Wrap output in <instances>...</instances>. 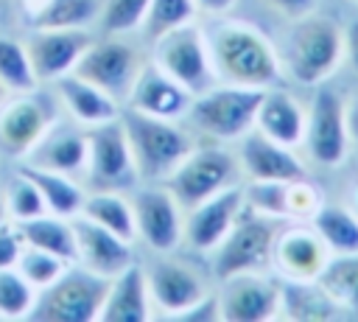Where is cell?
Instances as JSON below:
<instances>
[{
    "label": "cell",
    "instance_id": "5b68a950",
    "mask_svg": "<svg viewBox=\"0 0 358 322\" xmlns=\"http://www.w3.org/2000/svg\"><path fill=\"white\" fill-rule=\"evenodd\" d=\"M145 62H148L145 42L134 39V34H101L98 31L73 73L101 87L106 95H112L123 106Z\"/></svg>",
    "mask_w": 358,
    "mask_h": 322
},
{
    "label": "cell",
    "instance_id": "52a82bcc",
    "mask_svg": "<svg viewBox=\"0 0 358 322\" xmlns=\"http://www.w3.org/2000/svg\"><path fill=\"white\" fill-rule=\"evenodd\" d=\"M62 118V104L50 84L8 92L0 104V157L25 160L42 134Z\"/></svg>",
    "mask_w": 358,
    "mask_h": 322
},
{
    "label": "cell",
    "instance_id": "7c38bea8",
    "mask_svg": "<svg viewBox=\"0 0 358 322\" xmlns=\"http://www.w3.org/2000/svg\"><path fill=\"white\" fill-rule=\"evenodd\" d=\"M148 56L154 64H159L168 76H173L182 87H187L193 95L210 90L218 78L210 62V48L204 39V28L196 22H187L182 28H173L154 39L148 45Z\"/></svg>",
    "mask_w": 358,
    "mask_h": 322
},
{
    "label": "cell",
    "instance_id": "7a4b0ae2",
    "mask_svg": "<svg viewBox=\"0 0 358 322\" xmlns=\"http://www.w3.org/2000/svg\"><path fill=\"white\" fill-rule=\"evenodd\" d=\"M291 31L285 34L280 62L282 73L291 76L302 87L324 84L344 62V28L319 11L291 20Z\"/></svg>",
    "mask_w": 358,
    "mask_h": 322
},
{
    "label": "cell",
    "instance_id": "83f0119b",
    "mask_svg": "<svg viewBox=\"0 0 358 322\" xmlns=\"http://www.w3.org/2000/svg\"><path fill=\"white\" fill-rule=\"evenodd\" d=\"M84 218H90L92 224L134 241L137 238V227H134V210H131V199L123 190H87L81 213Z\"/></svg>",
    "mask_w": 358,
    "mask_h": 322
},
{
    "label": "cell",
    "instance_id": "8d00e7d4",
    "mask_svg": "<svg viewBox=\"0 0 358 322\" xmlns=\"http://www.w3.org/2000/svg\"><path fill=\"white\" fill-rule=\"evenodd\" d=\"M36 288L17 269H0V319H28Z\"/></svg>",
    "mask_w": 358,
    "mask_h": 322
},
{
    "label": "cell",
    "instance_id": "60d3db41",
    "mask_svg": "<svg viewBox=\"0 0 358 322\" xmlns=\"http://www.w3.org/2000/svg\"><path fill=\"white\" fill-rule=\"evenodd\" d=\"M179 322H215L221 319V302H218V294L215 288H210L199 302H193L187 311H182L176 316Z\"/></svg>",
    "mask_w": 358,
    "mask_h": 322
},
{
    "label": "cell",
    "instance_id": "ab89813d",
    "mask_svg": "<svg viewBox=\"0 0 358 322\" xmlns=\"http://www.w3.org/2000/svg\"><path fill=\"white\" fill-rule=\"evenodd\" d=\"M22 235H20V227L8 218L6 224H0V269H14L17 266V258L22 252Z\"/></svg>",
    "mask_w": 358,
    "mask_h": 322
},
{
    "label": "cell",
    "instance_id": "9a60e30c",
    "mask_svg": "<svg viewBox=\"0 0 358 322\" xmlns=\"http://www.w3.org/2000/svg\"><path fill=\"white\" fill-rule=\"evenodd\" d=\"M221 319L227 322H266L280 316V277L266 272H241L218 280Z\"/></svg>",
    "mask_w": 358,
    "mask_h": 322
},
{
    "label": "cell",
    "instance_id": "f6af8a7d",
    "mask_svg": "<svg viewBox=\"0 0 358 322\" xmlns=\"http://www.w3.org/2000/svg\"><path fill=\"white\" fill-rule=\"evenodd\" d=\"M347 126H350V137H352V143H358V95L347 104Z\"/></svg>",
    "mask_w": 358,
    "mask_h": 322
},
{
    "label": "cell",
    "instance_id": "4fadbf2b",
    "mask_svg": "<svg viewBox=\"0 0 358 322\" xmlns=\"http://www.w3.org/2000/svg\"><path fill=\"white\" fill-rule=\"evenodd\" d=\"M129 199L134 210L137 238L151 252H173L182 246L185 207L165 182H137Z\"/></svg>",
    "mask_w": 358,
    "mask_h": 322
},
{
    "label": "cell",
    "instance_id": "3957f363",
    "mask_svg": "<svg viewBox=\"0 0 358 322\" xmlns=\"http://www.w3.org/2000/svg\"><path fill=\"white\" fill-rule=\"evenodd\" d=\"M120 123L126 129L140 182H165L171 171L185 160V154L196 146V134L182 120L151 118L123 106Z\"/></svg>",
    "mask_w": 358,
    "mask_h": 322
},
{
    "label": "cell",
    "instance_id": "f35d334b",
    "mask_svg": "<svg viewBox=\"0 0 358 322\" xmlns=\"http://www.w3.org/2000/svg\"><path fill=\"white\" fill-rule=\"evenodd\" d=\"M148 3L151 0H103L98 31L101 34H137Z\"/></svg>",
    "mask_w": 358,
    "mask_h": 322
},
{
    "label": "cell",
    "instance_id": "bcb514c9",
    "mask_svg": "<svg viewBox=\"0 0 358 322\" xmlns=\"http://www.w3.org/2000/svg\"><path fill=\"white\" fill-rule=\"evenodd\" d=\"M8 221V213H6V204H3V196H0V224Z\"/></svg>",
    "mask_w": 358,
    "mask_h": 322
},
{
    "label": "cell",
    "instance_id": "6da1fadb",
    "mask_svg": "<svg viewBox=\"0 0 358 322\" xmlns=\"http://www.w3.org/2000/svg\"><path fill=\"white\" fill-rule=\"evenodd\" d=\"M201 28L218 81L268 90L277 87L280 78L285 76L280 50L257 25L221 14Z\"/></svg>",
    "mask_w": 358,
    "mask_h": 322
},
{
    "label": "cell",
    "instance_id": "603a6c76",
    "mask_svg": "<svg viewBox=\"0 0 358 322\" xmlns=\"http://www.w3.org/2000/svg\"><path fill=\"white\" fill-rule=\"evenodd\" d=\"M50 87H53V92H56V98L62 104V115H67L70 120L81 123L84 129L106 123V120H115L120 115V109H123L112 95H106L92 81L81 78L78 73H67L59 81H53Z\"/></svg>",
    "mask_w": 358,
    "mask_h": 322
},
{
    "label": "cell",
    "instance_id": "277c9868",
    "mask_svg": "<svg viewBox=\"0 0 358 322\" xmlns=\"http://www.w3.org/2000/svg\"><path fill=\"white\" fill-rule=\"evenodd\" d=\"M263 90L215 81L210 90L193 95L182 123L210 143H238L255 129V115Z\"/></svg>",
    "mask_w": 358,
    "mask_h": 322
},
{
    "label": "cell",
    "instance_id": "7bdbcfd3",
    "mask_svg": "<svg viewBox=\"0 0 358 322\" xmlns=\"http://www.w3.org/2000/svg\"><path fill=\"white\" fill-rule=\"evenodd\" d=\"M344 59L358 73V17L350 20V25L344 28Z\"/></svg>",
    "mask_w": 358,
    "mask_h": 322
},
{
    "label": "cell",
    "instance_id": "d590c367",
    "mask_svg": "<svg viewBox=\"0 0 358 322\" xmlns=\"http://www.w3.org/2000/svg\"><path fill=\"white\" fill-rule=\"evenodd\" d=\"M67 260L48 252V249H39V246H31V244H22V252L17 258V272L25 277V283H31L36 291L50 286L62 272H64Z\"/></svg>",
    "mask_w": 358,
    "mask_h": 322
},
{
    "label": "cell",
    "instance_id": "f546056e",
    "mask_svg": "<svg viewBox=\"0 0 358 322\" xmlns=\"http://www.w3.org/2000/svg\"><path fill=\"white\" fill-rule=\"evenodd\" d=\"M20 235L25 244L48 249L59 258H64L67 263L76 260V232H73V218L64 216H53V213H42L36 218L20 221Z\"/></svg>",
    "mask_w": 358,
    "mask_h": 322
},
{
    "label": "cell",
    "instance_id": "ffe728a7",
    "mask_svg": "<svg viewBox=\"0 0 358 322\" xmlns=\"http://www.w3.org/2000/svg\"><path fill=\"white\" fill-rule=\"evenodd\" d=\"M193 101V92L187 87H182L173 76H168L159 64L148 62L143 64L140 76L134 78V87L126 98L123 106L151 115V118H168V120H182L187 106Z\"/></svg>",
    "mask_w": 358,
    "mask_h": 322
},
{
    "label": "cell",
    "instance_id": "8fae6325",
    "mask_svg": "<svg viewBox=\"0 0 358 322\" xmlns=\"http://www.w3.org/2000/svg\"><path fill=\"white\" fill-rule=\"evenodd\" d=\"M81 179L90 190H131L140 182L120 115L87 129V168Z\"/></svg>",
    "mask_w": 358,
    "mask_h": 322
},
{
    "label": "cell",
    "instance_id": "b9f144b4",
    "mask_svg": "<svg viewBox=\"0 0 358 322\" xmlns=\"http://www.w3.org/2000/svg\"><path fill=\"white\" fill-rule=\"evenodd\" d=\"M271 8H277L280 14H285L288 20H296V17H305L310 11H316L319 0H268Z\"/></svg>",
    "mask_w": 358,
    "mask_h": 322
},
{
    "label": "cell",
    "instance_id": "e575fe53",
    "mask_svg": "<svg viewBox=\"0 0 358 322\" xmlns=\"http://www.w3.org/2000/svg\"><path fill=\"white\" fill-rule=\"evenodd\" d=\"M0 84L8 92H22L39 84L34 76L31 59H28L25 39L20 42L8 34H0Z\"/></svg>",
    "mask_w": 358,
    "mask_h": 322
},
{
    "label": "cell",
    "instance_id": "cb8c5ba5",
    "mask_svg": "<svg viewBox=\"0 0 358 322\" xmlns=\"http://www.w3.org/2000/svg\"><path fill=\"white\" fill-rule=\"evenodd\" d=\"M154 316L143 263H129L109 280L98 322H145Z\"/></svg>",
    "mask_w": 358,
    "mask_h": 322
},
{
    "label": "cell",
    "instance_id": "7402d4cb",
    "mask_svg": "<svg viewBox=\"0 0 358 322\" xmlns=\"http://www.w3.org/2000/svg\"><path fill=\"white\" fill-rule=\"evenodd\" d=\"M25 165L70 174V176H84L87 168V129L76 120H56L42 140L25 154Z\"/></svg>",
    "mask_w": 358,
    "mask_h": 322
},
{
    "label": "cell",
    "instance_id": "4dcf8cb0",
    "mask_svg": "<svg viewBox=\"0 0 358 322\" xmlns=\"http://www.w3.org/2000/svg\"><path fill=\"white\" fill-rule=\"evenodd\" d=\"M313 230L322 235V241L327 244L330 255H352L358 252V216L352 213V207H341V204H322L319 213L310 218Z\"/></svg>",
    "mask_w": 358,
    "mask_h": 322
},
{
    "label": "cell",
    "instance_id": "d4e9b609",
    "mask_svg": "<svg viewBox=\"0 0 358 322\" xmlns=\"http://www.w3.org/2000/svg\"><path fill=\"white\" fill-rule=\"evenodd\" d=\"M305 120H308V109H302V104L291 92L280 87L263 90L255 115V129L260 134L271 137L274 143L296 148L305 140Z\"/></svg>",
    "mask_w": 358,
    "mask_h": 322
},
{
    "label": "cell",
    "instance_id": "44dd1931",
    "mask_svg": "<svg viewBox=\"0 0 358 322\" xmlns=\"http://www.w3.org/2000/svg\"><path fill=\"white\" fill-rule=\"evenodd\" d=\"M73 232H76V263L84 269L112 280L117 272H123L129 263H134V241H126L98 224H92L84 216H73Z\"/></svg>",
    "mask_w": 358,
    "mask_h": 322
},
{
    "label": "cell",
    "instance_id": "d6986e66",
    "mask_svg": "<svg viewBox=\"0 0 358 322\" xmlns=\"http://www.w3.org/2000/svg\"><path fill=\"white\" fill-rule=\"evenodd\" d=\"M235 157H238L241 174L249 182H288V179L308 176L305 162L294 154L291 146L274 143L271 137L260 134L257 129L246 132L238 140Z\"/></svg>",
    "mask_w": 358,
    "mask_h": 322
},
{
    "label": "cell",
    "instance_id": "5bb4252c",
    "mask_svg": "<svg viewBox=\"0 0 358 322\" xmlns=\"http://www.w3.org/2000/svg\"><path fill=\"white\" fill-rule=\"evenodd\" d=\"M305 148L316 165L338 168L350 154V126L347 101L336 90H319L308 106L305 120Z\"/></svg>",
    "mask_w": 358,
    "mask_h": 322
},
{
    "label": "cell",
    "instance_id": "f1b7e54d",
    "mask_svg": "<svg viewBox=\"0 0 358 322\" xmlns=\"http://www.w3.org/2000/svg\"><path fill=\"white\" fill-rule=\"evenodd\" d=\"M31 179L34 185L39 188L42 199H45V207L48 213L53 216H64V218H73L81 213V204H84V196L87 190L81 188V182L70 174H59V171H48V168H36V165H20Z\"/></svg>",
    "mask_w": 358,
    "mask_h": 322
},
{
    "label": "cell",
    "instance_id": "681fc988",
    "mask_svg": "<svg viewBox=\"0 0 358 322\" xmlns=\"http://www.w3.org/2000/svg\"><path fill=\"white\" fill-rule=\"evenodd\" d=\"M350 3H355V6H358V0H350Z\"/></svg>",
    "mask_w": 358,
    "mask_h": 322
},
{
    "label": "cell",
    "instance_id": "c3c4849f",
    "mask_svg": "<svg viewBox=\"0 0 358 322\" xmlns=\"http://www.w3.org/2000/svg\"><path fill=\"white\" fill-rule=\"evenodd\" d=\"M6 95H8V90H6V87H3V84H0V104H3V101H6Z\"/></svg>",
    "mask_w": 358,
    "mask_h": 322
},
{
    "label": "cell",
    "instance_id": "484cf974",
    "mask_svg": "<svg viewBox=\"0 0 358 322\" xmlns=\"http://www.w3.org/2000/svg\"><path fill=\"white\" fill-rule=\"evenodd\" d=\"M103 0H22L28 28H95Z\"/></svg>",
    "mask_w": 358,
    "mask_h": 322
},
{
    "label": "cell",
    "instance_id": "30bf717a",
    "mask_svg": "<svg viewBox=\"0 0 358 322\" xmlns=\"http://www.w3.org/2000/svg\"><path fill=\"white\" fill-rule=\"evenodd\" d=\"M143 269H145L154 314H159L162 319H176L182 311H187L213 288L210 277L187 258H179L176 249L151 252V260L143 263Z\"/></svg>",
    "mask_w": 358,
    "mask_h": 322
},
{
    "label": "cell",
    "instance_id": "2e32d148",
    "mask_svg": "<svg viewBox=\"0 0 358 322\" xmlns=\"http://www.w3.org/2000/svg\"><path fill=\"white\" fill-rule=\"evenodd\" d=\"M95 28H34L25 36L28 59L39 84H53L73 73L84 50L90 48Z\"/></svg>",
    "mask_w": 358,
    "mask_h": 322
},
{
    "label": "cell",
    "instance_id": "4316f807",
    "mask_svg": "<svg viewBox=\"0 0 358 322\" xmlns=\"http://www.w3.org/2000/svg\"><path fill=\"white\" fill-rule=\"evenodd\" d=\"M344 311L330 300L319 280H280V316L285 319H336Z\"/></svg>",
    "mask_w": 358,
    "mask_h": 322
},
{
    "label": "cell",
    "instance_id": "ac0fdd59",
    "mask_svg": "<svg viewBox=\"0 0 358 322\" xmlns=\"http://www.w3.org/2000/svg\"><path fill=\"white\" fill-rule=\"evenodd\" d=\"M327 260L330 249L313 230V224L305 227V221H296L294 227L280 230L274 238L271 266L280 280H319Z\"/></svg>",
    "mask_w": 358,
    "mask_h": 322
},
{
    "label": "cell",
    "instance_id": "836d02e7",
    "mask_svg": "<svg viewBox=\"0 0 358 322\" xmlns=\"http://www.w3.org/2000/svg\"><path fill=\"white\" fill-rule=\"evenodd\" d=\"M0 196H3L6 213H8V218H11L14 224L48 213L39 188L34 185V179H31L22 168H17V174H11V176L6 179V188L0 190Z\"/></svg>",
    "mask_w": 358,
    "mask_h": 322
},
{
    "label": "cell",
    "instance_id": "74e56055",
    "mask_svg": "<svg viewBox=\"0 0 358 322\" xmlns=\"http://www.w3.org/2000/svg\"><path fill=\"white\" fill-rule=\"evenodd\" d=\"M322 204H324L322 190L308 176L282 182V218L310 224V218L319 213Z\"/></svg>",
    "mask_w": 358,
    "mask_h": 322
},
{
    "label": "cell",
    "instance_id": "7dc6e473",
    "mask_svg": "<svg viewBox=\"0 0 358 322\" xmlns=\"http://www.w3.org/2000/svg\"><path fill=\"white\" fill-rule=\"evenodd\" d=\"M352 213L358 216V185H355V190H352Z\"/></svg>",
    "mask_w": 358,
    "mask_h": 322
},
{
    "label": "cell",
    "instance_id": "ba28073f",
    "mask_svg": "<svg viewBox=\"0 0 358 322\" xmlns=\"http://www.w3.org/2000/svg\"><path fill=\"white\" fill-rule=\"evenodd\" d=\"M277 232H280L277 218L263 216L249 204H243L232 230L210 252L213 277L224 280L241 272H266V266H271V249H274Z\"/></svg>",
    "mask_w": 358,
    "mask_h": 322
},
{
    "label": "cell",
    "instance_id": "8992f818",
    "mask_svg": "<svg viewBox=\"0 0 358 322\" xmlns=\"http://www.w3.org/2000/svg\"><path fill=\"white\" fill-rule=\"evenodd\" d=\"M109 280L84 269L81 263H67L64 272L45 288L36 291L28 319L34 322H98Z\"/></svg>",
    "mask_w": 358,
    "mask_h": 322
},
{
    "label": "cell",
    "instance_id": "d6a6232c",
    "mask_svg": "<svg viewBox=\"0 0 358 322\" xmlns=\"http://www.w3.org/2000/svg\"><path fill=\"white\" fill-rule=\"evenodd\" d=\"M196 17H199V6L193 0H151L143 20H140L137 36L148 48L162 34H168L173 28H182L187 22H196Z\"/></svg>",
    "mask_w": 358,
    "mask_h": 322
},
{
    "label": "cell",
    "instance_id": "e0dca14e",
    "mask_svg": "<svg viewBox=\"0 0 358 322\" xmlns=\"http://www.w3.org/2000/svg\"><path fill=\"white\" fill-rule=\"evenodd\" d=\"M243 204H246L243 188L232 185V188L187 207L185 210L182 246H187L190 252H199V255H210L224 241V235L232 230Z\"/></svg>",
    "mask_w": 358,
    "mask_h": 322
},
{
    "label": "cell",
    "instance_id": "1f68e13d",
    "mask_svg": "<svg viewBox=\"0 0 358 322\" xmlns=\"http://www.w3.org/2000/svg\"><path fill=\"white\" fill-rule=\"evenodd\" d=\"M319 283L344 314H358V252L330 255Z\"/></svg>",
    "mask_w": 358,
    "mask_h": 322
},
{
    "label": "cell",
    "instance_id": "9c48e42d",
    "mask_svg": "<svg viewBox=\"0 0 358 322\" xmlns=\"http://www.w3.org/2000/svg\"><path fill=\"white\" fill-rule=\"evenodd\" d=\"M241 176L243 174H241V165L232 148H227L224 143H204V146H193L185 154V160L171 171L165 185L179 199V204L187 210L238 185Z\"/></svg>",
    "mask_w": 358,
    "mask_h": 322
},
{
    "label": "cell",
    "instance_id": "ee69618b",
    "mask_svg": "<svg viewBox=\"0 0 358 322\" xmlns=\"http://www.w3.org/2000/svg\"><path fill=\"white\" fill-rule=\"evenodd\" d=\"M199 6V14H207V17H221L227 11L235 8L238 0H193Z\"/></svg>",
    "mask_w": 358,
    "mask_h": 322
}]
</instances>
